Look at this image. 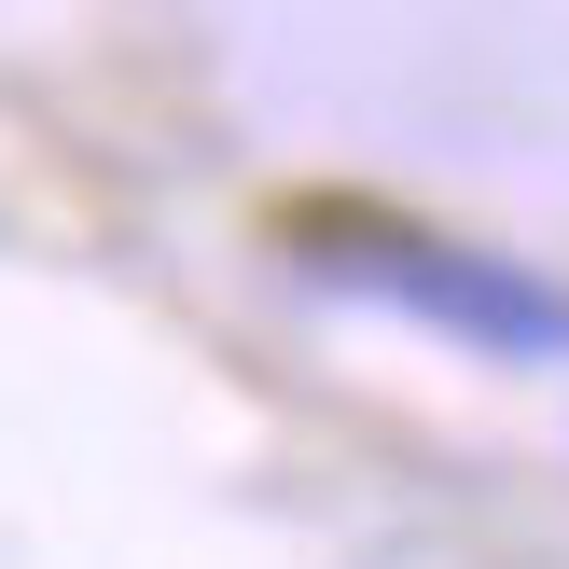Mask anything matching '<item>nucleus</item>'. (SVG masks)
Masks as SVG:
<instances>
[{
	"instance_id": "nucleus-1",
	"label": "nucleus",
	"mask_w": 569,
	"mask_h": 569,
	"mask_svg": "<svg viewBox=\"0 0 569 569\" xmlns=\"http://www.w3.org/2000/svg\"><path fill=\"white\" fill-rule=\"evenodd\" d=\"M278 250H292V278L389 306V320H431L472 361H569V278L515 264L500 237H445V222H403V209H292Z\"/></svg>"
}]
</instances>
